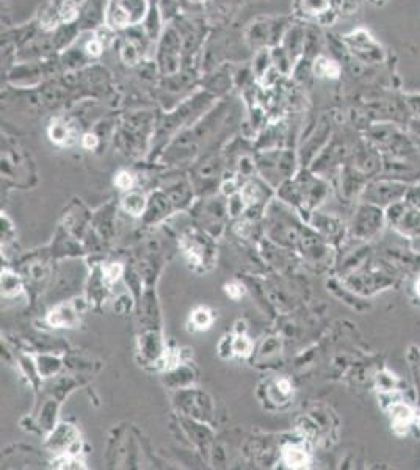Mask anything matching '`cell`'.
I'll list each match as a JSON object with an SVG mask.
<instances>
[{"instance_id": "6da1fadb", "label": "cell", "mask_w": 420, "mask_h": 470, "mask_svg": "<svg viewBox=\"0 0 420 470\" xmlns=\"http://www.w3.org/2000/svg\"><path fill=\"white\" fill-rule=\"evenodd\" d=\"M193 322H194V324L198 326V328H207V326L210 324V315H209V312L204 311V309H201V311H198V312H194Z\"/></svg>"}]
</instances>
